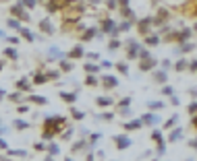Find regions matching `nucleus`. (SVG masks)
<instances>
[{"mask_svg": "<svg viewBox=\"0 0 197 161\" xmlns=\"http://www.w3.org/2000/svg\"><path fill=\"white\" fill-rule=\"evenodd\" d=\"M42 29H44V31H48V33H52V25L48 23V21H42Z\"/></svg>", "mask_w": 197, "mask_h": 161, "instance_id": "20e7f679", "label": "nucleus"}, {"mask_svg": "<svg viewBox=\"0 0 197 161\" xmlns=\"http://www.w3.org/2000/svg\"><path fill=\"white\" fill-rule=\"evenodd\" d=\"M73 68V64L71 62H62V70H71Z\"/></svg>", "mask_w": 197, "mask_h": 161, "instance_id": "f8f14e48", "label": "nucleus"}, {"mask_svg": "<svg viewBox=\"0 0 197 161\" xmlns=\"http://www.w3.org/2000/svg\"><path fill=\"white\" fill-rule=\"evenodd\" d=\"M15 126L17 128H27V122H23V120H15Z\"/></svg>", "mask_w": 197, "mask_h": 161, "instance_id": "6e6552de", "label": "nucleus"}, {"mask_svg": "<svg viewBox=\"0 0 197 161\" xmlns=\"http://www.w3.org/2000/svg\"><path fill=\"white\" fill-rule=\"evenodd\" d=\"M46 161H52V159H46Z\"/></svg>", "mask_w": 197, "mask_h": 161, "instance_id": "412c9836", "label": "nucleus"}, {"mask_svg": "<svg viewBox=\"0 0 197 161\" xmlns=\"http://www.w3.org/2000/svg\"><path fill=\"white\" fill-rule=\"evenodd\" d=\"M0 70H2V62H0Z\"/></svg>", "mask_w": 197, "mask_h": 161, "instance_id": "aec40b11", "label": "nucleus"}, {"mask_svg": "<svg viewBox=\"0 0 197 161\" xmlns=\"http://www.w3.org/2000/svg\"><path fill=\"white\" fill-rule=\"evenodd\" d=\"M17 87H19V89H21V91H27V89H29V85H27V80H19V83H17Z\"/></svg>", "mask_w": 197, "mask_h": 161, "instance_id": "7ed1b4c3", "label": "nucleus"}, {"mask_svg": "<svg viewBox=\"0 0 197 161\" xmlns=\"http://www.w3.org/2000/svg\"><path fill=\"white\" fill-rule=\"evenodd\" d=\"M11 155H19V157H23L25 151H11Z\"/></svg>", "mask_w": 197, "mask_h": 161, "instance_id": "dca6fc26", "label": "nucleus"}, {"mask_svg": "<svg viewBox=\"0 0 197 161\" xmlns=\"http://www.w3.org/2000/svg\"><path fill=\"white\" fill-rule=\"evenodd\" d=\"M31 101H33V104H37V105L48 104V101H46V97H42V95H33V97H31Z\"/></svg>", "mask_w": 197, "mask_h": 161, "instance_id": "f03ea898", "label": "nucleus"}, {"mask_svg": "<svg viewBox=\"0 0 197 161\" xmlns=\"http://www.w3.org/2000/svg\"><path fill=\"white\" fill-rule=\"evenodd\" d=\"M6 56H9V58H17V50L9 48V50H6Z\"/></svg>", "mask_w": 197, "mask_h": 161, "instance_id": "1a4fd4ad", "label": "nucleus"}, {"mask_svg": "<svg viewBox=\"0 0 197 161\" xmlns=\"http://www.w3.org/2000/svg\"><path fill=\"white\" fill-rule=\"evenodd\" d=\"M48 151H50L52 155H56V153H58V147H56V145H50V147H48Z\"/></svg>", "mask_w": 197, "mask_h": 161, "instance_id": "9d476101", "label": "nucleus"}, {"mask_svg": "<svg viewBox=\"0 0 197 161\" xmlns=\"http://www.w3.org/2000/svg\"><path fill=\"white\" fill-rule=\"evenodd\" d=\"M9 25H11L12 29H21V27H19V23H17V21H9Z\"/></svg>", "mask_w": 197, "mask_h": 161, "instance_id": "4468645a", "label": "nucleus"}, {"mask_svg": "<svg viewBox=\"0 0 197 161\" xmlns=\"http://www.w3.org/2000/svg\"><path fill=\"white\" fill-rule=\"evenodd\" d=\"M62 99L64 101H75V95L73 93H62Z\"/></svg>", "mask_w": 197, "mask_h": 161, "instance_id": "39448f33", "label": "nucleus"}, {"mask_svg": "<svg viewBox=\"0 0 197 161\" xmlns=\"http://www.w3.org/2000/svg\"><path fill=\"white\" fill-rule=\"evenodd\" d=\"M0 147H2V149H6V143H4L2 138H0Z\"/></svg>", "mask_w": 197, "mask_h": 161, "instance_id": "f3484780", "label": "nucleus"}, {"mask_svg": "<svg viewBox=\"0 0 197 161\" xmlns=\"http://www.w3.org/2000/svg\"><path fill=\"white\" fill-rule=\"evenodd\" d=\"M2 99H4V91L0 89V101H2Z\"/></svg>", "mask_w": 197, "mask_h": 161, "instance_id": "a211bd4d", "label": "nucleus"}, {"mask_svg": "<svg viewBox=\"0 0 197 161\" xmlns=\"http://www.w3.org/2000/svg\"><path fill=\"white\" fill-rule=\"evenodd\" d=\"M12 15H17V17H21L23 21H27V15L23 12V8H21L19 4H15V6H12Z\"/></svg>", "mask_w": 197, "mask_h": 161, "instance_id": "f257e3e1", "label": "nucleus"}, {"mask_svg": "<svg viewBox=\"0 0 197 161\" xmlns=\"http://www.w3.org/2000/svg\"><path fill=\"white\" fill-rule=\"evenodd\" d=\"M0 37H4V33H2V31H0Z\"/></svg>", "mask_w": 197, "mask_h": 161, "instance_id": "6ab92c4d", "label": "nucleus"}, {"mask_svg": "<svg viewBox=\"0 0 197 161\" xmlns=\"http://www.w3.org/2000/svg\"><path fill=\"white\" fill-rule=\"evenodd\" d=\"M81 54H83V50H81V48H75V50H73V52H71V56H73V58L81 56Z\"/></svg>", "mask_w": 197, "mask_h": 161, "instance_id": "423d86ee", "label": "nucleus"}, {"mask_svg": "<svg viewBox=\"0 0 197 161\" xmlns=\"http://www.w3.org/2000/svg\"><path fill=\"white\" fill-rule=\"evenodd\" d=\"M23 4H25V6H29V8H31V6H35V0H23Z\"/></svg>", "mask_w": 197, "mask_h": 161, "instance_id": "9b49d317", "label": "nucleus"}, {"mask_svg": "<svg viewBox=\"0 0 197 161\" xmlns=\"http://www.w3.org/2000/svg\"><path fill=\"white\" fill-rule=\"evenodd\" d=\"M98 104H100V105H108V104H110V99H104V97H102V99H98Z\"/></svg>", "mask_w": 197, "mask_h": 161, "instance_id": "ddd939ff", "label": "nucleus"}, {"mask_svg": "<svg viewBox=\"0 0 197 161\" xmlns=\"http://www.w3.org/2000/svg\"><path fill=\"white\" fill-rule=\"evenodd\" d=\"M11 99H12V101H19V99H21V95H19V93H12Z\"/></svg>", "mask_w": 197, "mask_h": 161, "instance_id": "2eb2a0df", "label": "nucleus"}, {"mask_svg": "<svg viewBox=\"0 0 197 161\" xmlns=\"http://www.w3.org/2000/svg\"><path fill=\"white\" fill-rule=\"evenodd\" d=\"M21 33H23V35H25V39H29V41L33 39V35H31V31H27V29H21Z\"/></svg>", "mask_w": 197, "mask_h": 161, "instance_id": "0eeeda50", "label": "nucleus"}]
</instances>
